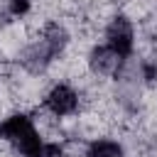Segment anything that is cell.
Segmentation results:
<instances>
[{"label": "cell", "mask_w": 157, "mask_h": 157, "mask_svg": "<svg viewBox=\"0 0 157 157\" xmlns=\"http://www.w3.org/2000/svg\"><path fill=\"white\" fill-rule=\"evenodd\" d=\"M0 137L5 142H10L22 157H44L47 142L39 137L34 123L27 115H22V113L7 115L0 123Z\"/></svg>", "instance_id": "1"}, {"label": "cell", "mask_w": 157, "mask_h": 157, "mask_svg": "<svg viewBox=\"0 0 157 157\" xmlns=\"http://www.w3.org/2000/svg\"><path fill=\"white\" fill-rule=\"evenodd\" d=\"M105 44L123 59H128L135 49V29L128 17H115L105 29Z\"/></svg>", "instance_id": "2"}, {"label": "cell", "mask_w": 157, "mask_h": 157, "mask_svg": "<svg viewBox=\"0 0 157 157\" xmlns=\"http://www.w3.org/2000/svg\"><path fill=\"white\" fill-rule=\"evenodd\" d=\"M44 103H47V108H49L56 118L74 115L76 108H78V93H76L69 83H56V86H52V91L47 93Z\"/></svg>", "instance_id": "3"}, {"label": "cell", "mask_w": 157, "mask_h": 157, "mask_svg": "<svg viewBox=\"0 0 157 157\" xmlns=\"http://www.w3.org/2000/svg\"><path fill=\"white\" fill-rule=\"evenodd\" d=\"M125 59L123 56H118L108 44H103V47H96L93 52H91V66L98 71V74H118V69H120V64H123Z\"/></svg>", "instance_id": "4"}, {"label": "cell", "mask_w": 157, "mask_h": 157, "mask_svg": "<svg viewBox=\"0 0 157 157\" xmlns=\"http://www.w3.org/2000/svg\"><path fill=\"white\" fill-rule=\"evenodd\" d=\"M86 157H125V155L115 140H93L88 145Z\"/></svg>", "instance_id": "5"}, {"label": "cell", "mask_w": 157, "mask_h": 157, "mask_svg": "<svg viewBox=\"0 0 157 157\" xmlns=\"http://www.w3.org/2000/svg\"><path fill=\"white\" fill-rule=\"evenodd\" d=\"M29 10V0H10V12L12 15H25Z\"/></svg>", "instance_id": "6"}]
</instances>
